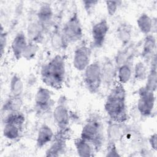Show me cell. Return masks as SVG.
<instances>
[{
    "label": "cell",
    "instance_id": "22",
    "mask_svg": "<svg viewBox=\"0 0 157 157\" xmlns=\"http://www.w3.org/2000/svg\"><path fill=\"white\" fill-rule=\"evenodd\" d=\"M118 39L123 47L130 44L132 36V26L127 22L120 23L116 30Z\"/></svg>",
    "mask_w": 157,
    "mask_h": 157
},
{
    "label": "cell",
    "instance_id": "3",
    "mask_svg": "<svg viewBox=\"0 0 157 157\" xmlns=\"http://www.w3.org/2000/svg\"><path fill=\"white\" fill-rule=\"evenodd\" d=\"M80 137L91 144L96 153L100 151L105 142V136L102 121L98 115L91 114L87 118Z\"/></svg>",
    "mask_w": 157,
    "mask_h": 157
},
{
    "label": "cell",
    "instance_id": "10",
    "mask_svg": "<svg viewBox=\"0 0 157 157\" xmlns=\"http://www.w3.org/2000/svg\"><path fill=\"white\" fill-rule=\"evenodd\" d=\"M67 131H59L55 134L51 144L45 151L46 156H59L63 155L66 150Z\"/></svg>",
    "mask_w": 157,
    "mask_h": 157
},
{
    "label": "cell",
    "instance_id": "32",
    "mask_svg": "<svg viewBox=\"0 0 157 157\" xmlns=\"http://www.w3.org/2000/svg\"><path fill=\"white\" fill-rule=\"evenodd\" d=\"M83 7L85 10V12L87 13L88 15H91L93 12L94 11L96 6L98 4V1H88L85 0L83 1L82 2Z\"/></svg>",
    "mask_w": 157,
    "mask_h": 157
},
{
    "label": "cell",
    "instance_id": "8",
    "mask_svg": "<svg viewBox=\"0 0 157 157\" xmlns=\"http://www.w3.org/2000/svg\"><path fill=\"white\" fill-rule=\"evenodd\" d=\"M109 31V25L105 18H102L94 23L91 28V45L93 48H101L106 40Z\"/></svg>",
    "mask_w": 157,
    "mask_h": 157
},
{
    "label": "cell",
    "instance_id": "29",
    "mask_svg": "<svg viewBox=\"0 0 157 157\" xmlns=\"http://www.w3.org/2000/svg\"><path fill=\"white\" fill-rule=\"evenodd\" d=\"M39 50V45L38 44L28 41L23 54L22 58L27 61L33 59L37 55Z\"/></svg>",
    "mask_w": 157,
    "mask_h": 157
},
{
    "label": "cell",
    "instance_id": "25",
    "mask_svg": "<svg viewBox=\"0 0 157 157\" xmlns=\"http://www.w3.org/2000/svg\"><path fill=\"white\" fill-rule=\"evenodd\" d=\"M23 104L22 97H17L10 95L2 104V113H7L21 111Z\"/></svg>",
    "mask_w": 157,
    "mask_h": 157
},
{
    "label": "cell",
    "instance_id": "1",
    "mask_svg": "<svg viewBox=\"0 0 157 157\" xmlns=\"http://www.w3.org/2000/svg\"><path fill=\"white\" fill-rule=\"evenodd\" d=\"M126 98L123 85L117 82L112 86L104 104V110L110 121L125 123L128 120Z\"/></svg>",
    "mask_w": 157,
    "mask_h": 157
},
{
    "label": "cell",
    "instance_id": "26",
    "mask_svg": "<svg viewBox=\"0 0 157 157\" xmlns=\"http://www.w3.org/2000/svg\"><path fill=\"white\" fill-rule=\"evenodd\" d=\"M69 44L67 42L63 36L61 29H56L54 30L50 36V45L55 51L61 52L66 50Z\"/></svg>",
    "mask_w": 157,
    "mask_h": 157
},
{
    "label": "cell",
    "instance_id": "20",
    "mask_svg": "<svg viewBox=\"0 0 157 157\" xmlns=\"http://www.w3.org/2000/svg\"><path fill=\"white\" fill-rule=\"evenodd\" d=\"M157 86L156 56L155 55L150 62V68L146 78V83L144 86L147 90L155 93Z\"/></svg>",
    "mask_w": 157,
    "mask_h": 157
},
{
    "label": "cell",
    "instance_id": "33",
    "mask_svg": "<svg viewBox=\"0 0 157 157\" xmlns=\"http://www.w3.org/2000/svg\"><path fill=\"white\" fill-rule=\"evenodd\" d=\"M7 43V34L4 30L2 26L1 28V34H0V50H1V56L2 57L5 48L6 47Z\"/></svg>",
    "mask_w": 157,
    "mask_h": 157
},
{
    "label": "cell",
    "instance_id": "24",
    "mask_svg": "<svg viewBox=\"0 0 157 157\" xmlns=\"http://www.w3.org/2000/svg\"><path fill=\"white\" fill-rule=\"evenodd\" d=\"M133 65L131 61H127L119 66L117 70V79L118 83L124 85L129 82L132 77Z\"/></svg>",
    "mask_w": 157,
    "mask_h": 157
},
{
    "label": "cell",
    "instance_id": "9",
    "mask_svg": "<svg viewBox=\"0 0 157 157\" xmlns=\"http://www.w3.org/2000/svg\"><path fill=\"white\" fill-rule=\"evenodd\" d=\"M92 50L91 48L82 45L78 47L74 52L72 64L78 71H84L91 63Z\"/></svg>",
    "mask_w": 157,
    "mask_h": 157
},
{
    "label": "cell",
    "instance_id": "4",
    "mask_svg": "<svg viewBox=\"0 0 157 157\" xmlns=\"http://www.w3.org/2000/svg\"><path fill=\"white\" fill-rule=\"evenodd\" d=\"M83 80L85 86L91 94L99 92L102 85L101 63L94 61L85 69Z\"/></svg>",
    "mask_w": 157,
    "mask_h": 157
},
{
    "label": "cell",
    "instance_id": "19",
    "mask_svg": "<svg viewBox=\"0 0 157 157\" xmlns=\"http://www.w3.org/2000/svg\"><path fill=\"white\" fill-rule=\"evenodd\" d=\"M55 134L50 126L46 123L42 124L37 132L36 137V147L38 148H42L49 143H51Z\"/></svg>",
    "mask_w": 157,
    "mask_h": 157
},
{
    "label": "cell",
    "instance_id": "21",
    "mask_svg": "<svg viewBox=\"0 0 157 157\" xmlns=\"http://www.w3.org/2000/svg\"><path fill=\"white\" fill-rule=\"evenodd\" d=\"M23 129V126L12 123H3L2 134L6 139L16 141L21 137Z\"/></svg>",
    "mask_w": 157,
    "mask_h": 157
},
{
    "label": "cell",
    "instance_id": "11",
    "mask_svg": "<svg viewBox=\"0 0 157 157\" xmlns=\"http://www.w3.org/2000/svg\"><path fill=\"white\" fill-rule=\"evenodd\" d=\"M34 103L37 112L45 113L47 112L53 104L50 90L45 87H39L35 94Z\"/></svg>",
    "mask_w": 157,
    "mask_h": 157
},
{
    "label": "cell",
    "instance_id": "28",
    "mask_svg": "<svg viewBox=\"0 0 157 157\" xmlns=\"http://www.w3.org/2000/svg\"><path fill=\"white\" fill-rule=\"evenodd\" d=\"M148 72L146 64L142 61H139L133 66L132 76L137 81H143L146 80Z\"/></svg>",
    "mask_w": 157,
    "mask_h": 157
},
{
    "label": "cell",
    "instance_id": "2",
    "mask_svg": "<svg viewBox=\"0 0 157 157\" xmlns=\"http://www.w3.org/2000/svg\"><path fill=\"white\" fill-rule=\"evenodd\" d=\"M66 76V60L61 55H56L41 67L40 78L42 82L53 89H61L64 84Z\"/></svg>",
    "mask_w": 157,
    "mask_h": 157
},
{
    "label": "cell",
    "instance_id": "13",
    "mask_svg": "<svg viewBox=\"0 0 157 157\" xmlns=\"http://www.w3.org/2000/svg\"><path fill=\"white\" fill-rule=\"evenodd\" d=\"M45 31L44 26L36 19L28 25L26 35L28 41L39 44L44 40Z\"/></svg>",
    "mask_w": 157,
    "mask_h": 157
},
{
    "label": "cell",
    "instance_id": "12",
    "mask_svg": "<svg viewBox=\"0 0 157 157\" xmlns=\"http://www.w3.org/2000/svg\"><path fill=\"white\" fill-rule=\"evenodd\" d=\"M102 84L106 87L113 86L117 79V67L114 61L109 58H106L101 63Z\"/></svg>",
    "mask_w": 157,
    "mask_h": 157
},
{
    "label": "cell",
    "instance_id": "17",
    "mask_svg": "<svg viewBox=\"0 0 157 157\" xmlns=\"http://www.w3.org/2000/svg\"><path fill=\"white\" fill-rule=\"evenodd\" d=\"M156 40L153 34L146 35L142 45L141 57L145 63H150L153 57L156 55Z\"/></svg>",
    "mask_w": 157,
    "mask_h": 157
},
{
    "label": "cell",
    "instance_id": "6",
    "mask_svg": "<svg viewBox=\"0 0 157 157\" xmlns=\"http://www.w3.org/2000/svg\"><path fill=\"white\" fill-rule=\"evenodd\" d=\"M155 104V93L147 90L144 86L139 90V99L137 108L143 117H148L153 113Z\"/></svg>",
    "mask_w": 157,
    "mask_h": 157
},
{
    "label": "cell",
    "instance_id": "18",
    "mask_svg": "<svg viewBox=\"0 0 157 157\" xmlns=\"http://www.w3.org/2000/svg\"><path fill=\"white\" fill-rule=\"evenodd\" d=\"M28 43L26 35L23 31L16 34L11 43V50L13 57L19 60L22 58L23 52Z\"/></svg>",
    "mask_w": 157,
    "mask_h": 157
},
{
    "label": "cell",
    "instance_id": "30",
    "mask_svg": "<svg viewBox=\"0 0 157 157\" xmlns=\"http://www.w3.org/2000/svg\"><path fill=\"white\" fill-rule=\"evenodd\" d=\"M121 3L122 1H105V4L108 15L110 17L113 16L117 12Z\"/></svg>",
    "mask_w": 157,
    "mask_h": 157
},
{
    "label": "cell",
    "instance_id": "5",
    "mask_svg": "<svg viewBox=\"0 0 157 157\" xmlns=\"http://www.w3.org/2000/svg\"><path fill=\"white\" fill-rule=\"evenodd\" d=\"M61 32L69 44L80 40L83 36L82 25L78 13L73 12L61 28Z\"/></svg>",
    "mask_w": 157,
    "mask_h": 157
},
{
    "label": "cell",
    "instance_id": "14",
    "mask_svg": "<svg viewBox=\"0 0 157 157\" xmlns=\"http://www.w3.org/2000/svg\"><path fill=\"white\" fill-rule=\"evenodd\" d=\"M125 132H126V129L124 123L110 121L106 131L107 143L117 144L123 138Z\"/></svg>",
    "mask_w": 157,
    "mask_h": 157
},
{
    "label": "cell",
    "instance_id": "23",
    "mask_svg": "<svg viewBox=\"0 0 157 157\" xmlns=\"http://www.w3.org/2000/svg\"><path fill=\"white\" fill-rule=\"evenodd\" d=\"M74 145L77 155L80 157H88L94 156L96 153L93 147L86 140L80 137L74 140Z\"/></svg>",
    "mask_w": 157,
    "mask_h": 157
},
{
    "label": "cell",
    "instance_id": "31",
    "mask_svg": "<svg viewBox=\"0 0 157 157\" xmlns=\"http://www.w3.org/2000/svg\"><path fill=\"white\" fill-rule=\"evenodd\" d=\"M116 144H117L115 143H107L105 154V156L118 157L121 156L117 149Z\"/></svg>",
    "mask_w": 157,
    "mask_h": 157
},
{
    "label": "cell",
    "instance_id": "34",
    "mask_svg": "<svg viewBox=\"0 0 157 157\" xmlns=\"http://www.w3.org/2000/svg\"><path fill=\"white\" fill-rule=\"evenodd\" d=\"M148 143L153 151H156L157 149V134L156 132L152 134L148 138Z\"/></svg>",
    "mask_w": 157,
    "mask_h": 157
},
{
    "label": "cell",
    "instance_id": "27",
    "mask_svg": "<svg viewBox=\"0 0 157 157\" xmlns=\"http://www.w3.org/2000/svg\"><path fill=\"white\" fill-rule=\"evenodd\" d=\"M9 88L10 95L17 97H22L24 91V83L22 79L18 74H15L11 77Z\"/></svg>",
    "mask_w": 157,
    "mask_h": 157
},
{
    "label": "cell",
    "instance_id": "15",
    "mask_svg": "<svg viewBox=\"0 0 157 157\" xmlns=\"http://www.w3.org/2000/svg\"><path fill=\"white\" fill-rule=\"evenodd\" d=\"M54 12L49 3L44 2L40 5L37 13L36 19L47 31L52 25Z\"/></svg>",
    "mask_w": 157,
    "mask_h": 157
},
{
    "label": "cell",
    "instance_id": "7",
    "mask_svg": "<svg viewBox=\"0 0 157 157\" xmlns=\"http://www.w3.org/2000/svg\"><path fill=\"white\" fill-rule=\"evenodd\" d=\"M53 121L59 131L68 130L70 116L69 109L64 98H60L53 111Z\"/></svg>",
    "mask_w": 157,
    "mask_h": 157
},
{
    "label": "cell",
    "instance_id": "16",
    "mask_svg": "<svg viewBox=\"0 0 157 157\" xmlns=\"http://www.w3.org/2000/svg\"><path fill=\"white\" fill-rule=\"evenodd\" d=\"M136 23L139 31L145 36L156 33V18H151L147 13H142L138 17Z\"/></svg>",
    "mask_w": 157,
    "mask_h": 157
}]
</instances>
